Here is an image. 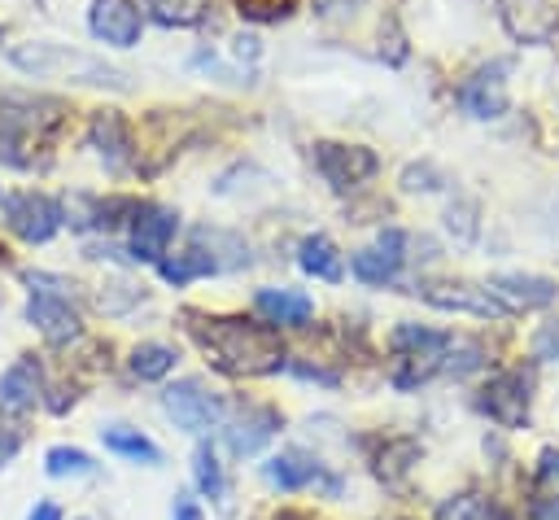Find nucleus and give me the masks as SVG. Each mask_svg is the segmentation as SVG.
Returning <instances> with one entry per match:
<instances>
[{"label":"nucleus","instance_id":"2","mask_svg":"<svg viewBox=\"0 0 559 520\" xmlns=\"http://www.w3.org/2000/svg\"><path fill=\"white\" fill-rule=\"evenodd\" d=\"M9 61H13L22 74H35V79H70V83H87V87L131 92V74H127V70L109 66L105 57L79 52V48H70V44L31 39V44L9 48Z\"/></svg>","mask_w":559,"mask_h":520},{"label":"nucleus","instance_id":"31","mask_svg":"<svg viewBox=\"0 0 559 520\" xmlns=\"http://www.w3.org/2000/svg\"><path fill=\"white\" fill-rule=\"evenodd\" d=\"M437 520H489V507L476 494H459V498L437 507Z\"/></svg>","mask_w":559,"mask_h":520},{"label":"nucleus","instance_id":"16","mask_svg":"<svg viewBox=\"0 0 559 520\" xmlns=\"http://www.w3.org/2000/svg\"><path fill=\"white\" fill-rule=\"evenodd\" d=\"M419 293H424V302H432L441 310H463V315H480V319L507 315L502 302L489 288H472V284H424Z\"/></svg>","mask_w":559,"mask_h":520},{"label":"nucleus","instance_id":"23","mask_svg":"<svg viewBox=\"0 0 559 520\" xmlns=\"http://www.w3.org/2000/svg\"><path fill=\"white\" fill-rule=\"evenodd\" d=\"M100 441H105V450H114V454H122V459H144V463H162V450L140 433V428H127V424H109V428H100Z\"/></svg>","mask_w":559,"mask_h":520},{"label":"nucleus","instance_id":"4","mask_svg":"<svg viewBox=\"0 0 559 520\" xmlns=\"http://www.w3.org/2000/svg\"><path fill=\"white\" fill-rule=\"evenodd\" d=\"M162 406H166V415H170L183 433H205V428H214V424L223 419V411H227V402H223L205 380H197V376H183V380L166 385Z\"/></svg>","mask_w":559,"mask_h":520},{"label":"nucleus","instance_id":"19","mask_svg":"<svg viewBox=\"0 0 559 520\" xmlns=\"http://www.w3.org/2000/svg\"><path fill=\"white\" fill-rule=\"evenodd\" d=\"M502 22L515 39H546L555 26V9L546 0H502Z\"/></svg>","mask_w":559,"mask_h":520},{"label":"nucleus","instance_id":"32","mask_svg":"<svg viewBox=\"0 0 559 520\" xmlns=\"http://www.w3.org/2000/svg\"><path fill=\"white\" fill-rule=\"evenodd\" d=\"M245 17H258V22H280L297 9V0H236Z\"/></svg>","mask_w":559,"mask_h":520},{"label":"nucleus","instance_id":"35","mask_svg":"<svg viewBox=\"0 0 559 520\" xmlns=\"http://www.w3.org/2000/svg\"><path fill=\"white\" fill-rule=\"evenodd\" d=\"M537 472H542V481H559V450H542Z\"/></svg>","mask_w":559,"mask_h":520},{"label":"nucleus","instance_id":"5","mask_svg":"<svg viewBox=\"0 0 559 520\" xmlns=\"http://www.w3.org/2000/svg\"><path fill=\"white\" fill-rule=\"evenodd\" d=\"M528 402H533V376H528L524 367L498 371V376L485 385V393H480V411H485L493 424H502V428L528 424Z\"/></svg>","mask_w":559,"mask_h":520},{"label":"nucleus","instance_id":"14","mask_svg":"<svg viewBox=\"0 0 559 520\" xmlns=\"http://www.w3.org/2000/svg\"><path fill=\"white\" fill-rule=\"evenodd\" d=\"M485 288L502 302L507 315H511V310H537V306H550V302L559 297V284H555V280H546V275H524V271L493 275Z\"/></svg>","mask_w":559,"mask_h":520},{"label":"nucleus","instance_id":"21","mask_svg":"<svg viewBox=\"0 0 559 520\" xmlns=\"http://www.w3.org/2000/svg\"><path fill=\"white\" fill-rule=\"evenodd\" d=\"M319 463L310 459V454H301V450H284V454H275L266 468H262V476L271 481V485H280V489H306L310 481H319Z\"/></svg>","mask_w":559,"mask_h":520},{"label":"nucleus","instance_id":"26","mask_svg":"<svg viewBox=\"0 0 559 520\" xmlns=\"http://www.w3.org/2000/svg\"><path fill=\"white\" fill-rule=\"evenodd\" d=\"M92 468H96L92 454L87 450H74V446H52L44 454V472L48 476H87Z\"/></svg>","mask_w":559,"mask_h":520},{"label":"nucleus","instance_id":"3","mask_svg":"<svg viewBox=\"0 0 559 520\" xmlns=\"http://www.w3.org/2000/svg\"><path fill=\"white\" fill-rule=\"evenodd\" d=\"M310 162L332 192H349L380 170V157L367 144H336V140H319L310 149Z\"/></svg>","mask_w":559,"mask_h":520},{"label":"nucleus","instance_id":"1","mask_svg":"<svg viewBox=\"0 0 559 520\" xmlns=\"http://www.w3.org/2000/svg\"><path fill=\"white\" fill-rule=\"evenodd\" d=\"M188 332L214 358V367L231 376H262L284 367V345L271 323H253L245 315H197L188 310Z\"/></svg>","mask_w":559,"mask_h":520},{"label":"nucleus","instance_id":"22","mask_svg":"<svg viewBox=\"0 0 559 520\" xmlns=\"http://www.w3.org/2000/svg\"><path fill=\"white\" fill-rule=\"evenodd\" d=\"M157 271H162L166 284L179 288V284H192L197 275H214L218 267H214V258H210L201 245H192V249H183V253H175V258H162Z\"/></svg>","mask_w":559,"mask_h":520},{"label":"nucleus","instance_id":"17","mask_svg":"<svg viewBox=\"0 0 559 520\" xmlns=\"http://www.w3.org/2000/svg\"><path fill=\"white\" fill-rule=\"evenodd\" d=\"M87 140H92V149L105 157L109 170H122V166L131 162V127L122 122V114L100 109V114L92 118V127H87Z\"/></svg>","mask_w":559,"mask_h":520},{"label":"nucleus","instance_id":"13","mask_svg":"<svg viewBox=\"0 0 559 520\" xmlns=\"http://www.w3.org/2000/svg\"><path fill=\"white\" fill-rule=\"evenodd\" d=\"M26 319L39 328V336H44L48 345H66V341L79 336V315H74V306H70L61 293H52V288H31Z\"/></svg>","mask_w":559,"mask_h":520},{"label":"nucleus","instance_id":"18","mask_svg":"<svg viewBox=\"0 0 559 520\" xmlns=\"http://www.w3.org/2000/svg\"><path fill=\"white\" fill-rule=\"evenodd\" d=\"M253 306H258V315L266 323H284V328H301L314 315V302L306 293H297V288H262L253 297Z\"/></svg>","mask_w":559,"mask_h":520},{"label":"nucleus","instance_id":"30","mask_svg":"<svg viewBox=\"0 0 559 520\" xmlns=\"http://www.w3.org/2000/svg\"><path fill=\"white\" fill-rule=\"evenodd\" d=\"M445 227L467 245V240H476V232H480V223H476V201H454L450 210H445Z\"/></svg>","mask_w":559,"mask_h":520},{"label":"nucleus","instance_id":"27","mask_svg":"<svg viewBox=\"0 0 559 520\" xmlns=\"http://www.w3.org/2000/svg\"><path fill=\"white\" fill-rule=\"evenodd\" d=\"M480 363H485V350H480V341L454 336V341H450V350H445V363H441V371H450V376H467V371H476Z\"/></svg>","mask_w":559,"mask_h":520},{"label":"nucleus","instance_id":"15","mask_svg":"<svg viewBox=\"0 0 559 520\" xmlns=\"http://www.w3.org/2000/svg\"><path fill=\"white\" fill-rule=\"evenodd\" d=\"M39 393H44V371H39V363L31 354H22L0 376V411L4 415H22V411H31L39 402Z\"/></svg>","mask_w":559,"mask_h":520},{"label":"nucleus","instance_id":"33","mask_svg":"<svg viewBox=\"0 0 559 520\" xmlns=\"http://www.w3.org/2000/svg\"><path fill=\"white\" fill-rule=\"evenodd\" d=\"M533 358H537V363L559 358V319H550V323H542V328L533 332Z\"/></svg>","mask_w":559,"mask_h":520},{"label":"nucleus","instance_id":"38","mask_svg":"<svg viewBox=\"0 0 559 520\" xmlns=\"http://www.w3.org/2000/svg\"><path fill=\"white\" fill-rule=\"evenodd\" d=\"M175 520H205V516H201V507H197V503L179 498V503H175Z\"/></svg>","mask_w":559,"mask_h":520},{"label":"nucleus","instance_id":"36","mask_svg":"<svg viewBox=\"0 0 559 520\" xmlns=\"http://www.w3.org/2000/svg\"><path fill=\"white\" fill-rule=\"evenodd\" d=\"M533 520H559V494L555 498H537L533 503Z\"/></svg>","mask_w":559,"mask_h":520},{"label":"nucleus","instance_id":"39","mask_svg":"<svg viewBox=\"0 0 559 520\" xmlns=\"http://www.w3.org/2000/svg\"><path fill=\"white\" fill-rule=\"evenodd\" d=\"M328 4H336V9H358V4H367V0H328Z\"/></svg>","mask_w":559,"mask_h":520},{"label":"nucleus","instance_id":"34","mask_svg":"<svg viewBox=\"0 0 559 520\" xmlns=\"http://www.w3.org/2000/svg\"><path fill=\"white\" fill-rule=\"evenodd\" d=\"M17 450H22V437H17L13 428H0V468H4V463H9Z\"/></svg>","mask_w":559,"mask_h":520},{"label":"nucleus","instance_id":"40","mask_svg":"<svg viewBox=\"0 0 559 520\" xmlns=\"http://www.w3.org/2000/svg\"><path fill=\"white\" fill-rule=\"evenodd\" d=\"M4 201H9V197H4V188H0V205H4Z\"/></svg>","mask_w":559,"mask_h":520},{"label":"nucleus","instance_id":"9","mask_svg":"<svg viewBox=\"0 0 559 520\" xmlns=\"http://www.w3.org/2000/svg\"><path fill=\"white\" fill-rule=\"evenodd\" d=\"M402 262H406V232L402 227H384L367 249H358L349 258V271H354L358 284L380 288V284H389L402 271Z\"/></svg>","mask_w":559,"mask_h":520},{"label":"nucleus","instance_id":"6","mask_svg":"<svg viewBox=\"0 0 559 520\" xmlns=\"http://www.w3.org/2000/svg\"><path fill=\"white\" fill-rule=\"evenodd\" d=\"M507 74H511V57H493L489 66L472 70L459 87V109L467 118H502L507 114Z\"/></svg>","mask_w":559,"mask_h":520},{"label":"nucleus","instance_id":"24","mask_svg":"<svg viewBox=\"0 0 559 520\" xmlns=\"http://www.w3.org/2000/svg\"><path fill=\"white\" fill-rule=\"evenodd\" d=\"M175 358H179V354H175L170 345H162V341H144V345L131 350L127 367H131L135 380H162V376L175 371Z\"/></svg>","mask_w":559,"mask_h":520},{"label":"nucleus","instance_id":"29","mask_svg":"<svg viewBox=\"0 0 559 520\" xmlns=\"http://www.w3.org/2000/svg\"><path fill=\"white\" fill-rule=\"evenodd\" d=\"M450 179H445V170H437L432 162H419V166H406L402 170V188L406 192H437V188H445Z\"/></svg>","mask_w":559,"mask_h":520},{"label":"nucleus","instance_id":"12","mask_svg":"<svg viewBox=\"0 0 559 520\" xmlns=\"http://www.w3.org/2000/svg\"><path fill=\"white\" fill-rule=\"evenodd\" d=\"M275 428H280V411L275 406H266V402H245L231 419H227V450L231 454H258L271 437H275Z\"/></svg>","mask_w":559,"mask_h":520},{"label":"nucleus","instance_id":"28","mask_svg":"<svg viewBox=\"0 0 559 520\" xmlns=\"http://www.w3.org/2000/svg\"><path fill=\"white\" fill-rule=\"evenodd\" d=\"M148 9L170 26H188V22H197L201 13H205V0H148Z\"/></svg>","mask_w":559,"mask_h":520},{"label":"nucleus","instance_id":"7","mask_svg":"<svg viewBox=\"0 0 559 520\" xmlns=\"http://www.w3.org/2000/svg\"><path fill=\"white\" fill-rule=\"evenodd\" d=\"M57 122V114H35V101H0V157L9 166H26L31 140H44V131Z\"/></svg>","mask_w":559,"mask_h":520},{"label":"nucleus","instance_id":"10","mask_svg":"<svg viewBox=\"0 0 559 520\" xmlns=\"http://www.w3.org/2000/svg\"><path fill=\"white\" fill-rule=\"evenodd\" d=\"M179 232V214L166 205H140L131 214V258L135 262H162L170 240Z\"/></svg>","mask_w":559,"mask_h":520},{"label":"nucleus","instance_id":"20","mask_svg":"<svg viewBox=\"0 0 559 520\" xmlns=\"http://www.w3.org/2000/svg\"><path fill=\"white\" fill-rule=\"evenodd\" d=\"M297 262H301V271L314 275V280H328V284L345 280V258H341V249H336L328 236H306L301 249H297Z\"/></svg>","mask_w":559,"mask_h":520},{"label":"nucleus","instance_id":"8","mask_svg":"<svg viewBox=\"0 0 559 520\" xmlns=\"http://www.w3.org/2000/svg\"><path fill=\"white\" fill-rule=\"evenodd\" d=\"M4 223L26 240V245H44L57 236V227L66 223L61 205L48 192H17L4 201Z\"/></svg>","mask_w":559,"mask_h":520},{"label":"nucleus","instance_id":"37","mask_svg":"<svg viewBox=\"0 0 559 520\" xmlns=\"http://www.w3.org/2000/svg\"><path fill=\"white\" fill-rule=\"evenodd\" d=\"M26 520H61V507L57 503H35V511Z\"/></svg>","mask_w":559,"mask_h":520},{"label":"nucleus","instance_id":"25","mask_svg":"<svg viewBox=\"0 0 559 520\" xmlns=\"http://www.w3.org/2000/svg\"><path fill=\"white\" fill-rule=\"evenodd\" d=\"M192 472H197V485H201L205 498H223V494H227L223 463H218L214 446H197V454H192Z\"/></svg>","mask_w":559,"mask_h":520},{"label":"nucleus","instance_id":"11","mask_svg":"<svg viewBox=\"0 0 559 520\" xmlns=\"http://www.w3.org/2000/svg\"><path fill=\"white\" fill-rule=\"evenodd\" d=\"M87 31L109 48H131L144 31V9L135 0H92Z\"/></svg>","mask_w":559,"mask_h":520}]
</instances>
